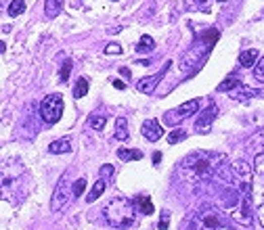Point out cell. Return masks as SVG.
I'll use <instances>...</instances> for the list:
<instances>
[{"instance_id":"1","label":"cell","mask_w":264,"mask_h":230,"mask_svg":"<svg viewBox=\"0 0 264 230\" xmlns=\"http://www.w3.org/2000/svg\"><path fill=\"white\" fill-rule=\"evenodd\" d=\"M222 161H225V155L222 153L195 151L183 161V169L191 171L193 178H207L210 174H214L218 167H222Z\"/></svg>"},{"instance_id":"2","label":"cell","mask_w":264,"mask_h":230,"mask_svg":"<svg viewBox=\"0 0 264 230\" xmlns=\"http://www.w3.org/2000/svg\"><path fill=\"white\" fill-rule=\"evenodd\" d=\"M103 215H105V222L114 228H128L134 222V215H136V207H134V201L132 199H124L118 197L114 201L103 207Z\"/></svg>"},{"instance_id":"3","label":"cell","mask_w":264,"mask_h":230,"mask_svg":"<svg viewBox=\"0 0 264 230\" xmlns=\"http://www.w3.org/2000/svg\"><path fill=\"white\" fill-rule=\"evenodd\" d=\"M63 96L61 94H48L42 103H40V118L46 124H57L63 115Z\"/></svg>"},{"instance_id":"4","label":"cell","mask_w":264,"mask_h":230,"mask_svg":"<svg viewBox=\"0 0 264 230\" xmlns=\"http://www.w3.org/2000/svg\"><path fill=\"white\" fill-rule=\"evenodd\" d=\"M74 199V186H69V182H67V174L59 180V184H57V189H55V193H52V199H50V209L57 213V211H61V209H65L67 207V203Z\"/></svg>"},{"instance_id":"5","label":"cell","mask_w":264,"mask_h":230,"mask_svg":"<svg viewBox=\"0 0 264 230\" xmlns=\"http://www.w3.org/2000/svg\"><path fill=\"white\" fill-rule=\"evenodd\" d=\"M141 134H143L149 142H157V140L164 136V128H162L160 120H155V118L145 120L143 126H141Z\"/></svg>"},{"instance_id":"6","label":"cell","mask_w":264,"mask_h":230,"mask_svg":"<svg viewBox=\"0 0 264 230\" xmlns=\"http://www.w3.org/2000/svg\"><path fill=\"white\" fill-rule=\"evenodd\" d=\"M216 113H218V109H216L214 103H210V107L201 111V115H199L197 122H195V128H197V132H199V134H205L207 130H210L212 122L216 120Z\"/></svg>"},{"instance_id":"7","label":"cell","mask_w":264,"mask_h":230,"mask_svg":"<svg viewBox=\"0 0 264 230\" xmlns=\"http://www.w3.org/2000/svg\"><path fill=\"white\" fill-rule=\"evenodd\" d=\"M231 218H233L235 222L243 224V226H249V224H252V215H249V197H241L237 209L231 211Z\"/></svg>"},{"instance_id":"8","label":"cell","mask_w":264,"mask_h":230,"mask_svg":"<svg viewBox=\"0 0 264 230\" xmlns=\"http://www.w3.org/2000/svg\"><path fill=\"white\" fill-rule=\"evenodd\" d=\"M166 71V69H164ZM164 71H160V74H155V76H147V78H141L136 82V88H138V92H143V94H153V90H155V86L162 82V78H164Z\"/></svg>"},{"instance_id":"9","label":"cell","mask_w":264,"mask_h":230,"mask_svg":"<svg viewBox=\"0 0 264 230\" xmlns=\"http://www.w3.org/2000/svg\"><path fill=\"white\" fill-rule=\"evenodd\" d=\"M197 109H199V100L193 98V100H187V103H183L176 111H170L168 115H176V122H180V120H187V118H191V115H195Z\"/></svg>"},{"instance_id":"10","label":"cell","mask_w":264,"mask_h":230,"mask_svg":"<svg viewBox=\"0 0 264 230\" xmlns=\"http://www.w3.org/2000/svg\"><path fill=\"white\" fill-rule=\"evenodd\" d=\"M231 169H233V174L237 176L241 182L252 184V167H249L245 161H235V163L231 165Z\"/></svg>"},{"instance_id":"11","label":"cell","mask_w":264,"mask_h":230,"mask_svg":"<svg viewBox=\"0 0 264 230\" xmlns=\"http://www.w3.org/2000/svg\"><path fill=\"white\" fill-rule=\"evenodd\" d=\"M69 151H72V140L69 138L55 140L48 145V153H52V155H63V153H69Z\"/></svg>"},{"instance_id":"12","label":"cell","mask_w":264,"mask_h":230,"mask_svg":"<svg viewBox=\"0 0 264 230\" xmlns=\"http://www.w3.org/2000/svg\"><path fill=\"white\" fill-rule=\"evenodd\" d=\"M258 56H260V52H258L256 48H247V50H243V52L239 54V65H241L243 69H247V67H254Z\"/></svg>"},{"instance_id":"13","label":"cell","mask_w":264,"mask_h":230,"mask_svg":"<svg viewBox=\"0 0 264 230\" xmlns=\"http://www.w3.org/2000/svg\"><path fill=\"white\" fill-rule=\"evenodd\" d=\"M103 193H105V178H99V180L94 182V186H92V189L88 191V195H86V201H88V203H94V201L99 199Z\"/></svg>"},{"instance_id":"14","label":"cell","mask_w":264,"mask_h":230,"mask_svg":"<svg viewBox=\"0 0 264 230\" xmlns=\"http://www.w3.org/2000/svg\"><path fill=\"white\" fill-rule=\"evenodd\" d=\"M118 157L122 161H138L143 159V153L138 149H118Z\"/></svg>"},{"instance_id":"15","label":"cell","mask_w":264,"mask_h":230,"mask_svg":"<svg viewBox=\"0 0 264 230\" xmlns=\"http://www.w3.org/2000/svg\"><path fill=\"white\" fill-rule=\"evenodd\" d=\"M118 140H128L130 134H128V122L126 118H118L116 120V134H114Z\"/></svg>"},{"instance_id":"16","label":"cell","mask_w":264,"mask_h":230,"mask_svg":"<svg viewBox=\"0 0 264 230\" xmlns=\"http://www.w3.org/2000/svg\"><path fill=\"white\" fill-rule=\"evenodd\" d=\"M63 9V0H46L44 3V13H46V17H57L59 13Z\"/></svg>"},{"instance_id":"17","label":"cell","mask_w":264,"mask_h":230,"mask_svg":"<svg viewBox=\"0 0 264 230\" xmlns=\"http://www.w3.org/2000/svg\"><path fill=\"white\" fill-rule=\"evenodd\" d=\"M153 48H155V40L151 36H143L141 40H138V44H136V52L149 54V52H153Z\"/></svg>"},{"instance_id":"18","label":"cell","mask_w":264,"mask_h":230,"mask_svg":"<svg viewBox=\"0 0 264 230\" xmlns=\"http://www.w3.org/2000/svg\"><path fill=\"white\" fill-rule=\"evenodd\" d=\"M239 86H241V82L237 80V76L233 74V76H229L225 82H222V84L218 86V92H225V90L231 92V90H235V88H239Z\"/></svg>"},{"instance_id":"19","label":"cell","mask_w":264,"mask_h":230,"mask_svg":"<svg viewBox=\"0 0 264 230\" xmlns=\"http://www.w3.org/2000/svg\"><path fill=\"white\" fill-rule=\"evenodd\" d=\"M88 94V80L86 78H78L74 86V98H84Z\"/></svg>"},{"instance_id":"20","label":"cell","mask_w":264,"mask_h":230,"mask_svg":"<svg viewBox=\"0 0 264 230\" xmlns=\"http://www.w3.org/2000/svg\"><path fill=\"white\" fill-rule=\"evenodd\" d=\"M136 207H138V211H141L143 215H151V213H153V203H151L149 197H138L136 199Z\"/></svg>"},{"instance_id":"21","label":"cell","mask_w":264,"mask_h":230,"mask_svg":"<svg viewBox=\"0 0 264 230\" xmlns=\"http://www.w3.org/2000/svg\"><path fill=\"white\" fill-rule=\"evenodd\" d=\"M105 124H107L105 115H90L88 118V128H92V130H96V132H101L105 128Z\"/></svg>"},{"instance_id":"22","label":"cell","mask_w":264,"mask_h":230,"mask_svg":"<svg viewBox=\"0 0 264 230\" xmlns=\"http://www.w3.org/2000/svg\"><path fill=\"white\" fill-rule=\"evenodd\" d=\"M25 11V0H13V3L9 5V15L11 17H17V15H21V13Z\"/></svg>"},{"instance_id":"23","label":"cell","mask_w":264,"mask_h":230,"mask_svg":"<svg viewBox=\"0 0 264 230\" xmlns=\"http://www.w3.org/2000/svg\"><path fill=\"white\" fill-rule=\"evenodd\" d=\"M187 138V132L183 130V128H176V130H172L170 134H168V142L170 145H176V142H183Z\"/></svg>"},{"instance_id":"24","label":"cell","mask_w":264,"mask_h":230,"mask_svg":"<svg viewBox=\"0 0 264 230\" xmlns=\"http://www.w3.org/2000/svg\"><path fill=\"white\" fill-rule=\"evenodd\" d=\"M254 169H256V174H262V176H264V147H262V151L256 155V159H254Z\"/></svg>"},{"instance_id":"25","label":"cell","mask_w":264,"mask_h":230,"mask_svg":"<svg viewBox=\"0 0 264 230\" xmlns=\"http://www.w3.org/2000/svg\"><path fill=\"white\" fill-rule=\"evenodd\" d=\"M72 65H74V63L69 61V59L61 65V74H59V80H61V82H67V80H69V74H72Z\"/></svg>"},{"instance_id":"26","label":"cell","mask_w":264,"mask_h":230,"mask_svg":"<svg viewBox=\"0 0 264 230\" xmlns=\"http://www.w3.org/2000/svg\"><path fill=\"white\" fill-rule=\"evenodd\" d=\"M72 186H74V197H80L82 193H84V189H86V178H78Z\"/></svg>"},{"instance_id":"27","label":"cell","mask_w":264,"mask_h":230,"mask_svg":"<svg viewBox=\"0 0 264 230\" xmlns=\"http://www.w3.org/2000/svg\"><path fill=\"white\" fill-rule=\"evenodd\" d=\"M254 78L258 82H264V56L260 59V63H256V67H254Z\"/></svg>"},{"instance_id":"28","label":"cell","mask_w":264,"mask_h":230,"mask_svg":"<svg viewBox=\"0 0 264 230\" xmlns=\"http://www.w3.org/2000/svg\"><path fill=\"white\" fill-rule=\"evenodd\" d=\"M99 176L101 178H111V176H114V165H101Z\"/></svg>"},{"instance_id":"29","label":"cell","mask_w":264,"mask_h":230,"mask_svg":"<svg viewBox=\"0 0 264 230\" xmlns=\"http://www.w3.org/2000/svg\"><path fill=\"white\" fill-rule=\"evenodd\" d=\"M170 224V213L168 211H162V222H160V230H168Z\"/></svg>"},{"instance_id":"30","label":"cell","mask_w":264,"mask_h":230,"mask_svg":"<svg viewBox=\"0 0 264 230\" xmlns=\"http://www.w3.org/2000/svg\"><path fill=\"white\" fill-rule=\"evenodd\" d=\"M105 52H107V54H122V46H120V44H107V46H105Z\"/></svg>"},{"instance_id":"31","label":"cell","mask_w":264,"mask_h":230,"mask_svg":"<svg viewBox=\"0 0 264 230\" xmlns=\"http://www.w3.org/2000/svg\"><path fill=\"white\" fill-rule=\"evenodd\" d=\"M258 220H260V224L264 226V203L258 207Z\"/></svg>"},{"instance_id":"32","label":"cell","mask_w":264,"mask_h":230,"mask_svg":"<svg viewBox=\"0 0 264 230\" xmlns=\"http://www.w3.org/2000/svg\"><path fill=\"white\" fill-rule=\"evenodd\" d=\"M111 82H114V86H116L118 90H124V88H126V84H124L122 80H111Z\"/></svg>"},{"instance_id":"33","label":"cell","mask_w":264,"mask_h":230,"mask_svg":"<svg viewBox=\"0 0 264 230\" xmlns=\"http://www.w3.org/2000/svg\"><path fill=\"white\" fill-rule=\"evenodd\" d=\"M120 74L128 80V78H130V69H128V67H120Z\"/></svg>"},{"instance_id":"34","label":"cell","mask_w":264,"mask_h":230,"mask_svg":"<svg viewBox=\"0 0 264 230\" xmlns=\"http://www.w3.org/2000/svg\"><path fill=\"white\" fill-rule=\"evenodd\" d=\"M136 65H141V67H149V65H151V61H149V59H143V61H136Z\"/></svg>"},{"instance_id":"35","label":"cell","mask_w":264,"mask_h":230,"mask_svg":"<svg viewBox=\"0 0 264 230\" xmlns=\"http://www.w3.org/2000/svg\"><path fill=\"white\" fill-rule=\"evenodd\" d=\"M160 161H162V153H153V163L157 165Z\"/></svg>"},{"instance_id":"36","label":"cell","mask_w":264,"mask_h":230,"mask_svg":"<svg viewBox=\"0 0 264 230\" xmlns=\"http://www.w3.org/2000/svg\"><path fill=\"white\" fill-rule=\"evenodd\" d=\"M216 230H231V228H229V226H225V224H220Z\"/></svg>"},{"instance_id":"37","label":"cell","mask_w":264,"mask_h":230,"mask_svg":"<svg viewBox=\"0 0 264 230\" xmlns=\"http://www.w3.org/2000/svg\"><path fill=\"white\" fill-rule=\"evenodd\" d=\"M195 3H197V5H203V3H207V0H195Z\"/></svg>"},{"instance_id":"38","label":"cell","mask_w":264,"mask_h":230,"mask_svg":"<svg viewBox=\"0 0 264 230\" xmlns=\"http://www.w3.org/2000/svg\"><path fill=\"white\" fill-rule=\"evenodd\" d=\"M218 3H225V0H218Z\"/></svg>"},{"instance_id":"39","label":"cell","mask_w":264,"mask_h":230,"mask_svg":"<svg viewBox=\"0 0 264 230\" xmlns=\"http://www.w3.org/2000/svg\"><path fill=\"white\" fill-rule=\"evenodd\" d=\"M262 199H264V195H262Z\"/></svg>"}]
</instances>
